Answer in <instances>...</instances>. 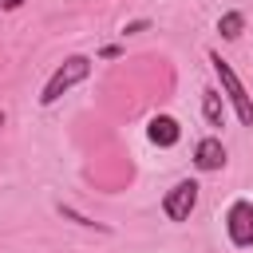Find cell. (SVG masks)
I'll return each mask as SVG.
<instances>
[{
    "label": "cell",
    "mask_w": 253,
    "mask_h": 253,
    "mask_svg": "<svg viewBox=\"0 0 253 253\" xmlns=\"http://www.w3.org/2000/svg\"><path fill=\"white\" fill-rule=\"evenodd\" d=\"M210 63H213V75H217V83H221V95H225V103L233 107V115H237V123L241 126H253V99H249V91H245V83L237 79V71L217 55V51H210Z\"/></svg>",
    "instance_id": "1"
},
{
    "label": "cell",
    "mask_w": 253,
    "mask_h": 253,
    "mask_svg": "<svg viewBox=\"0 0 253 253\" xmlns=\"http://www.w3.org/2000/svg\"><path fill=\"white\" fill-rule=\"evenodd\" d=\"M87 75H91V55H67V59L47 75V83H43V91H40V103H43V107L59 103L63 91H71V87L83 83Z\"/></svg>",
    "instance_id": "2"
},
{
    "label": "cell",
    "mask_w": 253,
    "mask_h": 253,
    "mask_svg": "<svg viewBox=\"0 0 253 253\" xmlns=\"http://www.w3.org/2000/svg\"><path fill=\"white\" fill-rule=\"evenodd\" d=\"M225 237L233 249H253V202L237 198L225 210Z\"/></svg>",
    "instance_id": "3"
},
{
    "label": "cell",
    "mask_w": 253,
    "mask_h": 253,
    "mask_svg": "<svg viewBox=\"0 0 253 253\" xmlns=\"http://www.w3.org/2000/svg\"><path fill=\"white\" fill-rule=\"evenodd\" d=\"M194 206H198V182H194V178H182V182H174V186L162 194V213H166L170 221H190Z\"/></svg>",
    "instance_id": "4"
},
{
    "label": "cell",
    "mask_w": 253,
    "mask_h": 253,
    "mask_svg": "<svg viewBox=\"0 0 253 253\" xmlns=\"http://www.w3.org/2000/svg\"><path fill=\"white\" fill-rule=\"evenodd\" d=\"M194 166H198L202 174H213V170H221V166H225V146H221V138H217V134L198 138V146H194Z\"/></svg>",
    "instance_id": "5"
},
{
    "label": "cell",
    "mask_w": 253,
    "mask_h": 253,
    "mask_svg": "<svg viewBox=\"0 0 253 253\" xmlns=\"http://www.w3.org/2000/svg\"><path fill=\"white\" fill-rule=\"evenodd\" d=\"M146 138L154 142V146H174L178 138H182V126H178V119L174 115H154L150 123H146Z\"/></svg>",
    "instance_id": "6"
},
{
    "label": "cell",
    "mask_w": 253,
    "mask_h": 253,
    "mask_svg": "<svg viewBox=\"0 0 253 253\" xmlns=\"http://www.w3.org/2000/svg\"><path fill=\"white\" fill-rule=\"evenodd\" d=\"M202 115L210 126H225V99L217 95V87H206L202 91Z\"/></svg>",
    "instance_id": "7"
},
{
    "label": "cell",
    "mask_w": 253,
    "mask_h": 253,
    "mask_svg": "<svg viewBox=\"0 0 253 253\" xmlns=\"http://www.w3.org/2000/svg\"><path fill=\"white\" fill-rule=\"evenodd\" d=\"M217 32H221V40H241V32H245V12H221V20H217Z\"/></svg>",
    "instance_id": "8"
},
{
    "label": "cell",
    "mask_w": 253,
    "mask_h": 253,
    "mask_svg": "<svg viewBox=\"0 0 253 253\" xmlns=\"http://www.w3.org/2000/svg\"><path fill=\"white\" fill-rule=\"evenodd\" d=\"M55 213L59 217H67V221H75V225H83V229H99V233H111V225H103V221H91L87 213H79L75 206H67V202H59L55 206Z\"/></svg>",
    "instance_id": "9"
},
{
    "label": "cell",
    "mask_w": 253,
    "mask_h": 253,
    "mask_svg": "<svg viewBox=\"0 0 253 253\" xmlns=\"http://www.w3.org/2000/svg\"><path fill=\"white\" fill-rule=\"evenodd\" d=\"M150 28V20H130L126 28H123V36H138V32H146Z\"/></svg>",
    "instance_id": "10"
},
{
    "label": "cell",
    "mask_w": 253,
    "mask_h": 253,
    "mask_svg": "<svg viewBox=\"0 0 253 253\" xmlns=\"http://www.w3.org/2000/svg\"><path fill=\"white\" fill-rule=\"evenodd\" d=\"M119 55H123V47H119V43H107V47L99 51V59H119Z\"/></svg>",
    "instance_id": "11"
},
{
    "label": "cell",
    "mask_w": 253,
    "mask_h": 253,
    "mask_svg": "<svg viewBox=\"0 0 253 253\" xmlns=\"http://www.w3.org/2000/svg\"><path fill=\"white\" fill-rule=\"evenodd\" d=\"M20 4H24V0H0V8H4V12H16Z\"/></svg>",
    "instance_id": "12"
},
{
    "label": "cell",
    "mask_w": 253,
    "mask_h": 253,
    "mask_svg": "<svg viewBox=\"0 0 253 253\" xmlns=\"http://www.w3.org/2000/svg\"><path fill=\"white\" fill-rule=\"evenodd\" d=\"M4 123H8V115H4V111H0V126H4Z\"/></svg>",
    "instance_id": "13"
}]
</instances>
